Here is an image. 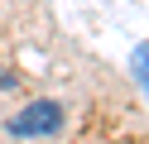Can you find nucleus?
Instances as JSON below:
<instances>
[{
	"mask_svg": "<svg viewBox=\"0 0 149 144\" xmlns=\"http://www.w3.org/2000/svg\"><path fill=\"white\" fill-rule=\"evenodd\" d=\"M5 130H10L15 139L58 134V130H63V106H58V101H34V106H24L19 115H10V125H5Z\"/></svg>",
	"mask_w": 149,
	"mask_h": 144,
	"instance_id": "1",
	"label": "nucleus"
},
{
	"mask_svg": "<svg viewBox=\"0 0 149 144\" xmlns=\"http://www.w3.org/2000/svg\"><path fill=\"white\" fill-rule=\"evenodd\" d=\"M135 77H139V86H144V96H149V43L135 48Z\"/></svg>",
	"mask_w": 149,
	"mask_h": 144,
	"instance_id": "2",
	"label": "nucleus"
},
{
	"mask_svg": "<svg viewBox=\"0 0 149 144\" xmlns=\"http://www.w3.org/2000/svg\"><path fill=\"white\" fill-rule=\"evenodd\" d=\"M0 86H15V77H10V72H0Z\"/></svg>",
	"mask_w": 149,
	"mask_h": 144,
	"instance_id": "3",
	"label": "nucleus"
}]
</instances>
